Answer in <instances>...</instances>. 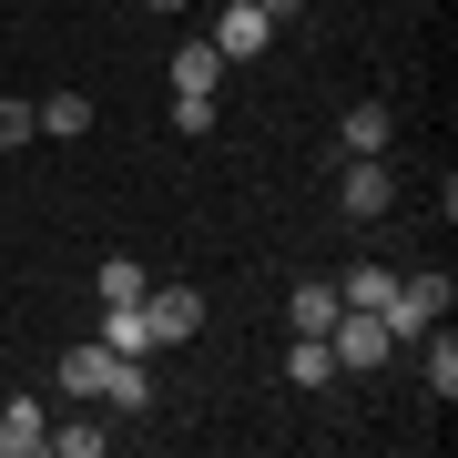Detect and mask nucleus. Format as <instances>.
<instances>
[{
  "instance_id": "nucleus-1",
  "label": "nucleus",
  "mask_w": 458,
  "mask_h": 458,
  "mask_svg": "<svg viewBox=\"0 0 458 458\" xmlns=\"http://www.w3.org/2000/svg\"><path fill=\"white\" fill-rule=\"evenodd\" d=\"M448 265H418V276H397V295H387V306H377V316H387V336L397 346H418L428 327H448Z\"/></svg>"
},
{
  "instance_id": "nucleus-2",
  "label": "nucleus",
  "mask_w": 458,
  "mask_h": 458,
  "mask_svg": "<svg viewBox=\"0 0 458 458\" xmlns=\"http://www.w3.org/2000/svg\"><path fill=\"white\" fill-rule=\"evenodd\" d=\"M327 357L336 367H357V377H377L397 357V336H387V316H367V306H336V327H327Z\"/></svg>"
},
{
  "instance_id": "nucleus-3",
  "label": "nucleus",
  "mask_w": 458,
  "mask_h": 458,
  "mask_svg": "<svg viewBox=\"0 0 458 458\" xmlns=\"http://www.w3.org/2000/svg\"><path fill=\"white\" fill-rule=\"evenodd\" d=\"M336 204L357 214V225H377V214L397 204V174H387V153H346V183H336Z\"/></svg>"
},
{
  "instance_id": "nucleus-4",
  "label": "nucleus",
  "mask_w": 458,
  "mask_h": 458,
  "mask_svg": "<svg viewBox=\"0 0 458 458\" xmlns=\"http://www.w3.org/2000/svg\"><path fill=\"white\" fill-rule=\"evenodd\" d=\"M143 327H153V346H194L204 295H194V285H143Z\"/></svg>"
},
{
  "instance_id": "nucleus-5",
  "label": "nucleus",
  "mask_w": 458,
  "mask_h": 458,
  "mask_svg": "<svg viewBox=\"0 0 458 458\" xmlns=\"http://www.w3.org/2000/svg\"><path fill=\"white\" fill-rule=\"evenodd\" d=\"M204 41H214V51H225V62H255V51H265V41H276V21H265V11H255V0H225V11H214V31H204Z\"/></svg>"
},
{
  "instance_id": "nucleus-6",
  "label": "nucleus",
  "mask_w": 458,
  "mask_h": 458,
  "mask_svg": "<svg viewBox=\"0 0 458 458\" xmlns=\"http://www.w3.org/2000/svg\"><path fill=\"white\" fill-rule=\"evenodd\" d=\"M214 82H225V51L194 31V41L174 51V102H214Z\"/></svg>"
},
{
  "instance_id": "nucleus-7",
  "label": "nucleus",
  "mask_w": 458,
  "mask_h": 458,
  "mask_svg": "<svg viewBox=\"0 0 458 458\" xmlns=\"http://www.w3.org/2000/svg\"><path fill=\"white\" fill-rule=\"evenodd\" d=\"M51 448V408L41 397H11V408H0V458H41Z\"/></svg>"
},
{
  "instance_id": "nucleus-8",
  "label": "nucleus",
  "mask_w": 458,
  "mask_h": 458,
  "mask_svg": "<svg viewBox=\"0 0 458 458\" xmlns=\"http://www.w3.org/2000/svg\"><path fill=\"white\" fill-rule=\"evenodd\" d=\"M336 306H346V295H336L327 276H306V285L285 295V327H295V336H327V327H336Z\"/></svg>"
},
{
  "instance_id": "nucleus-9",
  "label": "nucleus",
  "mask_w": 458,
  "mask_h": 458,
  "mask_svg": "<svg viewBox=\"0 0 458 458\" xmlns=\"http://www.w3.org/2000/svg\"><path fill=\"white\" fill-rule=\"evenodd\" d=\"M102 408H113V418H143V408H153V377H143V357H113V377H102Z\"/></svg>"
},
{
  "instance_id": "nucleus-10",
  "label": "nucleus",
  "mask_w": 458,
  "mask_h": 458,
  "mask_svg": "<svg viewBox=\"0 0 458 458\" xmlns=\"http://www.w3.org/2000/svg\"><path fill=\"white\" fill-rule=\"evenodd\" d=\"M62 397H102V377H113V346H62Z\"/></svg>"
},
{
  "instance_id": "nucleus-11",
  "label": "nucleus",
  "mask_w": 458,
  "mask_h": 458,
  "mask_svg": "<svg viewBox=\"0 0 458 458\" xmlns=\"http://www.w3.org/2000/svg\"><path fill=\"white\" fill-rule=\"evenodd\" d=\"M387 132H397L387 102H346V153H387Z\"/></svg>"
},
{
  "instance_id": "nucleus-12",
  "label": "nucleus",
  "mask_w": 458,
  "mask_h": 458,
  "mask_svg": "<svg viewBox=\"0 0 458 458\" xmlns=\"http://www.w3.org/2000/svg\"><path fill=\"white\" fill-rule=\"evenodd\" d=\"M336 295H346V306H387V295H397V265H346V276H336Z\"/></svg>"
},
{
  "instance_id": "nucleus-13",
  "label": "nucleus",
  "mask_w": 458,
  "mask_h": 458,
  "mask_svg": "<svg viewBox=\"0 0 458 458\" xmlns=\"http://www.w3.org/2000/svg\"><path fill=\"white\" fill-rule=\"evenodd\" d=\"M327 377H336L327 336H295V346H285V387H327Z\"/></svg>"
},
{
  "instance_id": "nucleus-14",
  "label": "nucleus",
  "mask_w": 458,
  "mask_h": 458,
  "mask_svg": "<svg viewBox=\"0 0 458 458\" xmlns=\"http://www.w3.org/2000/svg\"><path fill=\"white\" fill-rule=\"evenodd\" d=\"M113 316V327H102V346H113V357H153V327H143V306H102Z\"/></svg>"
},
{
  "instance_id": "nucleus-15",
  "label": "nucleus",
  "mask_w": 458,
  "mask_h": 458,
  "mask_svg": "<svg viewBox=\"0 0 458 458\" xmlns=\"http://www.w3.org/2000/svg\"><path fill=\"white\" fill-rule=\"evenodd\" d=\"M418 346H428V397L448 408V397H458V346H448V327H428Z\"/></svg>"
},
{
  "instance_id": "nucleus-16",
  "label": "nucleus",
  "mask_w": 458,
  "mask_h": 458,
  "mask_svg": "<svg viewBox=\"0 0 458 458\" xmlns=\"http://www.w3.org/2000/svg\"><path fill=\"white\" fill-rule=\"evenodd\" d=\"M143 265H132V255H113V265H102V306H143Z\"/></svg>"
},
{
  "instance_id": "nucleus-17",
  "label": "nucleus",
  "mask_w": 458,
  "mask_h": 458,
  "mask_svg": "<svg viewBox=\"0 0 458 458\" xmlns=\"http://www.w3.org/2000/svg\"><path fill=\"white\" fill-rule=\"evenodd\" d=\"M41 132H62V143L92 132V102H82V92H51V102H41Z\"/></svg>"
},
{
  "instance_id": "nucleus-18",
  "label": "nucleus",
  "mask_w": 458,
  "mask_h": 458,
  "mask_svg": "<svg viewBox=\"0 0 458 458\" xmlns=\"http://www.w3.org/2000/svg\"><path fill=\"white\" fill-rule=\"evenodd\" d=\"M31 132H41V102H21V92H11V102H0V153H21Z\"/></svg>"
},
{
  "instance_id": "nucleus-19",
  "label": "nucleus",
  "mask_w": 458,
  "mask_h": 458,
  "mask_svg": "<svg viewBox=\"0 0 458 458\" xmlns=\"http://www.w3.org/2000/svg\"><path fill=\"white\" fill-rule=\"evenodd\" d=\"M51 448H62V458H102V448H113V428H51Z\"/></svg>"
},
{
  "instance_id": "nucleus-20",
  "label": "nucleus",
  "mask_w": 458,
  "mask_h": 458,
  "mask_svg": "<svg viewBox=\"0 0 458 458\" xmlns=\"http://www.w3.org/2000/svg\"><path fill=\"white\" fill-rule=\"evenodd\" d=\"M255 11H265V21H306V0H255Z\"/></svg>"
},
{
  "instance_id": "nucleus-21",
  "label": "nucleus",
  "mask_w": 458,
  "mask_h": 458,
  "mask_svg": "<svg viewBox=\"0 0 458 458\" xmlns=\"http://www.w3.org/2000/svg\"><path fill=\"white\" fill-rule=\"evenodd\" d=\"M153 11H183V0H153Z\"/></svg>"
}]
</instances>
